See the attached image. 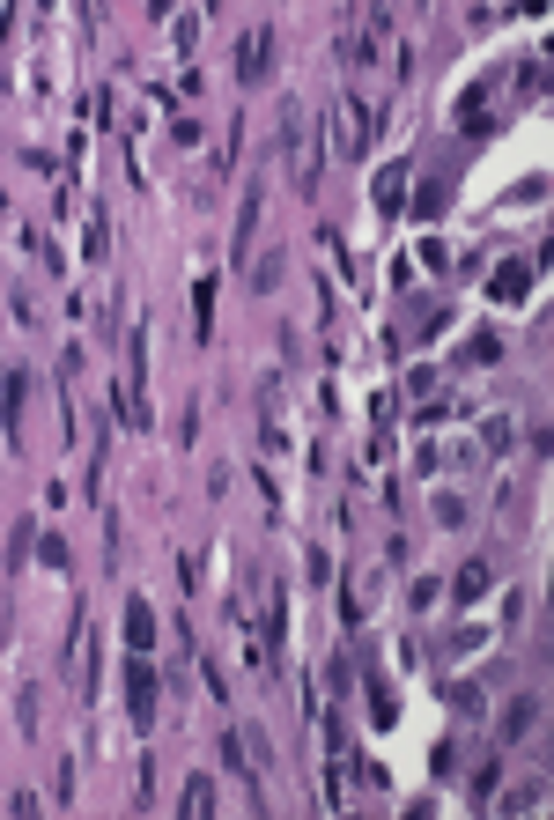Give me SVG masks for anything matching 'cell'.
<instances>
[{
  "mask_svg": "<svg viewBox=\"0 0 554 820\" xmlns=\"http://www.w3.org/2000/svg\"><path fill=\"white\" fill-rule=\"evenodd\" d=\"M259 200H266V193L252 185V193H244V215H237V252H244V237H252V222H259Z\"/></svg>",
  "mask_w": 554,
  "mask_h": 820,
  "instance_id": "cell-16",
  "label": "cell"
},
{
  "mask_svg": "<svg viewBox=\"0 0 554 820\" xmlns=\"http://www.w3.org/2000/svg\"><path fill=\"white\" fill-rule=\"evenodd\" d=\"M518 89H532V97H540V89H547V67H540V60H525V67H518Z\"/></svg>",
  "mask_w": 554,
  "mask_h": 820,
  "instance_id": "cell-18",
  "label": "cell"
},
{
  "mask_svg": "<svg viewBox=\"0 0 554 820\" xmlns=\"http://www.w3.org/2000/svg\"><path fill=\"white\" fill-rule=\"evenodd\" d=\"M399 178H407V163H392L385 178H377V207H385V215H392V207H399V193H407V185H399Z\"/></svg>",
  "mask_w": 554,
  "mask_h": 820,
  "instance_id": "cell-13",
  "label": "cell"
},
{
  "mask_svg": "<svg viewBox=\"0 0 554 820\" xmlns=\"http://www.w3.org/2000/svg\"><path fill=\"white\" fill-rule=\"evenodd\" d=\"M185 813H193V820L215 813V784H207V776H193V784H185Z\"/></svg>",
  "mask_w": 554,
  "mask_h": 820,
  "instance_id": "cell-12",
  "label": "cell"
},
{
  "mask_svg": "<svg viewBox=\"0 0 554 820\" xmlns=\"http://www.w3.org/2000/svg\"><path fill=\"white\" fill-rule=\"evenodd\" d=\"M495 355H503V340H495V333H466V340H458V355H451V362H458V370H488Z\"/></svg>",
  "mask_w": 554,
  "mask_h": 820,
  "instance_id": "cell-6",
  "label": "cell"
},
{
  "mask_svg": "<svg viewBox=\"0 0 554 820\" xmlns=\"http://www.w3.org/2000/svg\"><path fill=\"white\" fill-rule=\"evenodd\" d=\"M126 651L133 658L156 651V614H148V599H126Z\"/></svg>",
  "mask_w": 554,
  "mask_h": 820,
  "instance_id": "cell-5",
  "label": "cell"
},
{
  "mask_svg": "<svg viewBox=\"0 0 554 820\" xmlns=\"http://www.w3.org/2000/svg\"><path fill=\"white\" fill-rule=\"evenodd\" d=\"M340 148H348V156H362V148H370V111H362L355 97L340 104Z\"/></svg>",
  "mask_w": 554,
  "mask_h": 820,
  "instance_id": "cell-7",
  "label": "cell"
},
{
  "mask_svg": "<svg viewBox=\"0 0 554 820\" xmlns=\"http://www.w3.org/2000/svg\"><path fill=\"white\" fill-rule=\"evenodd\" d=\"M540 798H547V784H540V776H532V784H518V791L503 798V813H532V806H540Z\"/></svg>",
  "mask_w": 554,
  "mask_h": 820,
  "instance_id": "cell-14",
  "label": "cell"
},
{
  "mask_svg": "<svg viewBox=\"0 0 554 820\" xmlns=\"http://www.w3.org/2000/svg\"><path fill=\"white\" fill-rule=\"evenodd\" d=\"M215 296H222V281L200 274V281H193V333H200V340H207V326H215Z\"/></svg>",
  "mask_w": 554,
  "mask_h": 820,
  "instance_id": "cell-10",
  "label": "cell"
},
{
  "mask_svg": "<svg viewBox=\"0 0 554 820\" xmlns=\"http://www.w3.org/2000/svg\"><path fill=\"white\" fill-rule=\"evenodd\" d=\"M156 710H163V688H156V665L126 651V724H133V732H156Z\"/></svg>",
  "mask_w": 554,
  "mask_h": 820,
  "instance_id": "cell-1",
  "label": "cell"
},
{
  "mask_svg": "<svg viewBox=\"0 0 554 820\" xmlns=\"http://www.w3.org/2000/svg\"><path fill=\"white\" fill-rule=\"evenodd\" d=\"M274 45H281V37H274V23H259V30L237 45V82H244V89H259L266 74H274Z\"/></svg>",
  "mask_w": 554,
  "mask_h": 820,
  "instance_id": "cell-2",
  "label": "cell"
},
{
  "mask_svg": "<svg viewBox=\"0 0 554 820\" xmlns=\"http://www.w3.org/2000/svg\"><path fill=\"white\" fill-rule=\"evenodd\" d=\"M540 710H547L540 695H518V702L503 710V724H495V739H503V747H518V739L532 732V724H540Z\"/></svg>",
  "mask_w": 554,
  "mask_h": 820,
  "instance_id": "cell-4",
  "label": "cell"
},
{
  "mask_svg": "<svg viewBox=\"0 0 554 820\" xmlns=\"http://www.w3.org/2000/svg\"><path fill=\"white\" fill-rule=\"evenodd\" d=\"M488 577H495V562H488V555H473L466 569H458V591H451V599H458V606H473V599H488Z\"/></svg>",
  "mask_w": 554,
  "mask_h": 820,
  "instance_id": "cell-8",
  "label": "cell"
},
{
  "mask_svg": "<svg viewBox=\"0 0 554 820\" xmlns=\"http://www.w3.org/2000/svg\"><path fill=\"white\" fill-rule=\"evenodd\" d=\"M37 702H45L37 688H23V695H15V724H23V739H37Z\"/></svg>",
  "mask_w": 554,
  "mask_h": 820,
  "instance_id": "cell-15",
  "label": "cell"
},
{
  "mask_svg": "<svg viewBox=\"0 0 554 820\" xmlns=\"http://www.w3.org/2000/svg\"><path fill=\"white\" fill-rule=\"evenodd\" d=\"M495 776H503V761H481V769H473V798H488V791H495Z\"/></svg>",
  "mask_w": 554,
  "mask_h": 820,
  "instance_id": "cell-17",
  "label": "cell"
},
{
  "mask_svg": "<svg viewBox=\"0 0 554 820\" xmlns=\"http://www.w3.org/2000/svg\"><path fill=\"white\" fill-rule=\"evenodd\" d=\"M23 399H30V377L8 370V414H0V422H8V444L15 451H23Z\"/></svg>",
  "mask_w": 554,
  "mask_h": 820,
  "instance_id": "cell-9",
  "label": "cell"
},
{
  "mask_svg": "<svg viewBox=\"0 0 554 820\" xmlns=\"http://www.w3.org/2000/svg\"><path fill=\"white\" fill-rule=\"evenodd\" d=\"M532 274H540V259H503V266L488 274V296H495V303H525Z\"/></svg>",
  "mask_w": 554,
  "mask_h": 820,
  "instance_id": "cell-3",
  "label": "cell"
},
{
  "mask_svg": "<svg viewBox=\"0 0 554 820\" xmlns=\"http://www.w3.org/2000/svg\"><path fill=\"white\" fill-rule=\"evenodd\" d=\"M370 724H399V702H392V688L370 673Z\"/></svg>",
  "mask_w": 554,
  "mask_h": 820,
  "instance_id": "cell-11",
  "label": "cell"
}]
</instances>
